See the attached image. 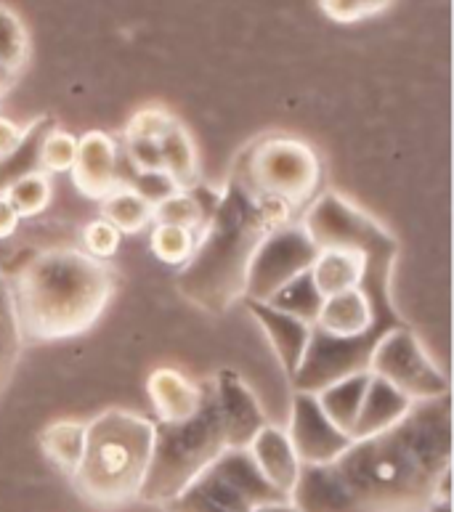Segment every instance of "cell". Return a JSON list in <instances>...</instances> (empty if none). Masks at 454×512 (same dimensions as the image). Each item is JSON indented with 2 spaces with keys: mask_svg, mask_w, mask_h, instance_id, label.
Instances as JSON below:
<instances>
[{
  "mask_svg": "<svg viewBox=\"0 0 454 512\" xmlns=\"http://www.w3.org/2000/svg\"><path fill=\"white\" fill-rule=\"evenodd\" d=\"M452 499V396L417 401L396 425L354 438L327 465H303L298 512H423Z\"/></svg>",
  "mask_w": 454,
  "mask_h": 512,
  "instance_id": "obj_1",
  "label": "cell"
},
{
  "mask_svg": "<svg viewBox=\"0 0 454 512\" xmlns=\"http://www.w3.org/2000/svg\"><path fill=\"white\" fill-rule=\"evenodd\" d=\"M295 221V210L253 192L237 162H231L216 210L197 234L192 258L181 266L176 290L210 316H221L245 298L247 268L271 231Z\"/></svg>",
  "mask_w": 454,
  "mask_h": 512,
  "instance_id": "obj_2",
  "label": "cell"
},
{
  "mask_svg": "<svg viewBox=\"0 0 454 512\" xmlns=\"http://www.w3.org/2000/svg\"><path fill=\"white\" fill-rule=\"evenodd\" d=\"M6 279L24 343L85 335L117 292L115 268L75 247L27 255Z\"/></svg>",
  "mask_w": 454,
  "mask_h": 512,
  "instance_id": "obj_3",
  "label": "cell"
},
{
  "mask_svg": "<svg viewBox=\"0 0 454 512\" xmlns=\"http://www.w3.org/2000/svg\"><path fill=\"white\" fill-rule=\"evenodd\" d=\"M154 446V420L128 409H107L85 422V451L72 483L96 507L139 499Z\"/></svg>",
  "mask_w": 454,
  "mask_h": 512,
  "instance_id": "obj_4",
  "label": "cell"
},
{
  "mask_svg": "<svg viewBox=\"0 0 454 512\" xmlns=\"http://www.w3.org/2000/svg\"><path fill=\"white\" fill-rule=\"evenodd\" d=\"M200 385L202 406L194 417L184 422H154L152 459L139 491V499L147 505H165L168 499L178 497L229 449L213 377Z\"/></svg>",
  "mask_w": 454,
  "mask_h": 512,
  "instance_id": "obj_5",
  "label": "cell"
},
{
  "mask_svg": "<svg viewBox=\"0 0 454 512\" xmlns=\"http://www.w3.org/2000/svg\"><path fill=\"white\" fill-rule=\"evenodd\" d=\"M255 194L277 199L295 213L314 202L322 184V162L306 141L293 136L255 138L234 160Z\"/></svg>",
  "mask_w": 454,
  "mask_h": 512,
  "instance_id": "obj_6",
  "label": "cell"
},
{
  "mask_svg": "<svg viewBox=\"0 0 454 512\" xmlns=\"http://www.w3.org/2000/svg\"><path fill=\"white\" fill-rule=\"evenodd\" d=\"M285 499L290 497L258 473L247 449H226L178 497L160 507L162 512H253Z\"/></svg>",
  "mask_w": 454,
  "mask_h": 512,
  "instance_id": "obj_7",
  "label": "cell"
},
{
  "mask_svg": "<svg viewBox=\"0 0 454 512\" xmlns=\"http://www.w3.org/2000/svg\"><path fill=\"white\" fill-rule=\"evenodd\" d=\"M367 372L401 390L415 404L449 393L447 375L436 367V361L425 351L423 340L409 324L383 332L372 348Z\"/></svg>",
  "mask_w": 454,
  "mask_h": 512,
  "instance_id": "obj_8",
  "label": "cell"
},
{
  "mask_svg": "<svg viewBox=\"0 0 454 512\" xmlns=\"http://www.w3.org/2000/svg\"><path fill=\"white\" fill-rule=\"evenodd\" d=\"M316 255H319V247L311 242L301 221H290L274 229L255 250L253 263L247 268L242 300L269 303L287 282H293L295 276L311 268Z\"/></svg>",
  "mask_w": 454,
  "mask_h": 512,
  "instance_id": "obj_9",
  "label": "cell"
},
{
  "mask_svg": "<svg viewBox=\"0 0 454 512\" xmlns=\"http://www.w3.org/2000/svg\"><path fill=\"white\" fill-rule=\"evenodd\" d=\"M287 436L293 441L301 465H327L351 444V436L327 420L314 393H301V390H295L293 396Z\"/></svg>",
  "mask_w": 454,
  "mask_h": 512,
  "instance_id": "obj_10",
  "label": "cell"
},
{
  "mask_svg": "<svg viewBox=\"0 0 454 512\" xmlns=\"http://www.w3.org/2000/svg\"><path fill=\"white\" fill-rule=\"evenodd\" d=\"M314 327L324 335L338 337V340H359V343L375 348L383 332L396 329V324L380 319L375 314L370 295L362 287H356V290H346L324 298Z\"/></svg>",
  "mask_w": 454,
  "mask_h": 512,
  "instance_id": "obj_11",
  "label": "cell"
},
{
  "mask_svg": "<svg viewBox=\"0 0 454 512\" xmlns=\"http://www.w3.org/2000/svg\"><path fill=\"white\" fill-rule=\"evenodd\" d=\"M213 388H216L218 409H221V420H224L226 444L229 449H247L255 433L263 425H269L258 398L234 369L216 372Z\"/></svg>",
  "mask_w": 454,
  "mask_h": 512,
  "instance_id": "obj_12",
  "label": "cell"
},
{
  "mask_svg": "<svg viewBox=\"0 0 454 512\" xmlns=\"http://www.w3.org/2000/svg\"><path fill=\"white\" fill-rule=\"evenodd\" d=\"M72 181L77 192L88 199H104L120 186V160L115 138L104 130H88L77 138V154L72 162Z\"/></svg>",
  "mask_w": 454,
  "mask_h": 512,
  "instance_id": "obj_13",
  "label": "cell"
},
{
  "mask_svg": "<svg viewBox=\"0 0 454 512\" xmlns=\"http://www.w3.org/2000/svg\"><path fill=\"white\" fill-rule=\"evenodd\" d=\"M253 319L261 324V329L269 337L271 348L277 353L279 367L285 369V377L293 380L298 367H301L306 348L311 343V324L295 319V316L269 306V303H258V300H242Z\"/></svg>",
  "mask_w": 454,
  "mask_h": 512,
  "instance_id": "obj_14",
  "label": "cell"
},
{
  "mask_svg": "<svg viewBox=\"0 0 454 512\" xmlns=\"http://www.w3.org/2000/svg\"><path fill=\"white\" fill-rule=\"evenodd\" d=\"M247 454L253 459V465L258 467V473L266 478V481L274 486L277 491H282L285 497H290L295 489V483L301 478V459L295 454L293 441L287 436L285 428L279 425H263L255 438L247 446Z\"/></svg>",
  "mask_w": 454,
  "mask_h": 512,
  "instance_id": "obj_15",
  "label": "cell"
},
{
  "mask_svg": "<svg viewBox=\"0 0 454 512\" xmlns=\"http://www.w3.org/2000/svg\"><path fill=\"white\" fill-rule=\"evenodd\" d=\"M147 390L157 422H184L200 412L202 385L189 380L178 369H154L149 375Z\"/></svg>",
  "mask_w": 454,
  "mask_h": 512,
  "instance_id": "obj_16",
  "label": "cell"
},
{
  "mask_svg": "<svg viewBox=\"0 0 454 512\" xmlns=\"http://www.w3.org/2000/svg\"><path fill=\"white\" fill-rule=\"evenodd\" d=\"M412 406H415L412 398H407L401 390H396L393 385L380 380V377L370 375V385H367V393H364L362 409H359L356 425L351 430V441L354 438L375 436L380 430L391 428Z\"/></svg>",
  "mask_w": 454,
  "mask_h": 512,
  "instance_id": "obj_17",
  "label": "cell"
},
{
  "mask_svg": "<svg viewBox=\"0 0 454 512\" xmlns=\"http://www.w3.org/2000/svg\"><path fill=\"white\" fill-rule=\"evenodd\" d=\"M218 199H221V189L200 181L189 192L170 194L168 199H162L160 205H154V223L181 226V229H189L197 237L205 229V223L210 221Z\"/></svg>",
  "mask_w": 454,
  "mask_h": 512,
  "instance_id": "obj_18",
  "label": "cell"
},
{
  "mask_svg": "<svg viewBox=\"0 0 454 512\" xmlns=\"http://www.w3.org/2000/svg\"><path fill=\"white\" fill-rule=\"evenodd\" d=\"M364 266H367V260L359 250L332 247V250H319L308 271H311V279H314L319 295L330 298V295H338V292L362 287Z\"/></svg>",
  "mask_w": 454,
  "mask_h": 512,
  "instance_id": "obj_19",
  "label": "cell"
},
{
  "mask_svg": "<svg viewBox=\"0 0 454 512\" xmlns=\"http://www.w3.org/2000/svg\"><path fill=\"white\" fill-rule=\"evenodd\" d=\"M367 385H370V372H356V375L335 380V383L319 390V393H314L319 406H322V412L327 414V420L335 428L343 430V433H348V436H351L356 417H359V409H362Z\"/></svg>",
  "mask_w": 454,
  "mask_h": 512,
  "instance_id": "obj_20",
  "label": "cell"
},
{
  "mask_svg": "<svg viewBox=\"0 0 454 512\" xmlns=\"http://www.w3.org/2000/svg\"><path fill=\"white\" fill-rule=\"evenodd\" d=\"M56 128V120L51 115L35 117L27 128H24V136L19 141L14 152H8L6 157H0V194H6V189L11 184H16L19 178L30 176V173H38L40 170V149H43V141L51 130Z\"/></svg>",
  "mask_w": 454,
  "mask_h": 512,
  "instance_id": "obj_21",
  "label": "cell"
},
{
  "mask_svg": "<svg viewBox=\"0 0 454 512\" xmlns=\"http://www.w3.org/2000/svg\"><path fill=\"white\" fill-rule=\"evenodd\" d=\"M162 149V170L176 184L178 192H189L192 186L200 184V160H197V149L184 125L173 123L165 136L160 138Z\"/></svg>",
  "mask_w": 454,
  "mask_h": 512,
  "instance_id": "obj_22",
  "label": "cell"
},
{
  "mask_svg": "<svg viewBox=\"0 0 454 512\" xmlns=\"http://www.w3.org/2000/svg\"><path fill=\"white\" fill-rule=\"evenodd\" d=\"M101 218L112 223L120 234H139L154 223V205L133 192L131 186H117L115 192L101 199Z\"/></svg>",
  "mask_w": 454,
  "mask_h": 512,
  "instance_id": "obj_23",
  "label": "cell"
},
{
  "mask_svg": "<svg viewBox=\"0 0 454 512\" xmlns=\"http://www.w3.org/2000/svg\"><path fill=\"white\" fill-rule=\"evenodd\" d=\"M22 348L24 337L22 329H19V319H16L11 287H8L6 271L0 268V396L6 393L11 380H14Z\"/></svg>",
  "mask_w": 454,
  "mask_h": 512,
  "instance_id": "obj_24",
  "label": "cell"
},
{
  "mask_svg": "<svg viewBox=\"0 0 454 512\" xmlns=\"http://www.w3.org/2000/svg\"><path fill=\"white\" fill-rule=\"evenodd\" d=\"M40 446L46 451V457L51 459L62 473H67L72 478L85 451V422H51V425L40 433Z\"/></svg>",
  "mask_w": 454,
  "mask_h": 512,
  "instance_id": "obj_25",
  "label": "cell"
},
{
  "mask_svg": "<svg viewBox=\"0 0 454 512\" xmlns=\"http://www.w3.org/2000/svg\"><path fill=\"white\" fill-rule=\"evenodd\" d=\"M322 295L316 290L314 279H311V271H303L301 276H295L293 282H287L282 290L269 300V306L285 311V314L295 316V319L306 321L314 327L316 316H319V308H322Z\"/></svg>",
  "mask_w": 454,
  "mask_h": 512,
  "instance_id": "obj_26",
  "label": "cell"
},
{
  "mask_svg": "<svg viewBox=\"0 0 454 512\" xmlns=\"http://www.w3.org/2000/svg\"><path fill=\"white\" fill-rule=\"evenodd\" d=\"M30 62V35L11 8L0 6V67L19 77Z\"/></svg>",
  "mask_w": 454,
  "mask_h": 512,
  "instance_id": "obj_27",
  "label": "cell"
},
{
  "mask_svg": "<svg viewBox=\"0 0 454 512\" xmlns=\"http://www.w3.org/2000/svg\"><path fill=\"white\" fill-rule=\"evenodd\" d=\"M51 194H54L51 178L48 173L38 170V173H30L8 186L3 197L11 202L19 218H35V215L46 213V207L51 205Z\"/></svg>",
  "mask_w": 454,
  "mask_h": 512,
  "instance_id": "obj_28",
  "label": "cell"
},
{
  "mask_svg": "<svg viewBox=\"0 0 454 512\" xmlns=\"http://www.w3.org/2000/svg\"><path fill=\"white\" fill-rule=\"evenodd\" d=\"M152 245L154 258L162 260L165 266H186V260L192 258L194 245H197V237H194L189 229H181V226H168V223H154L152 229Z\"/></svg>",
  "mask_w": 454,
  "mask_h": 512,
  "instance_id": "obj_29",
  "label": "cell"
},
{
  "mask_svg": "<svg viewBox=\"0 0 454 512\" xmlns=\"http://www.w3.org/2000/svg\"><path fill=\"white\" fill-rule=\"evenodd\" d=\"M77 154V136L67 133V130L54 128L43 141L40 149V170L43 173H67L72 170Z\"/></svg>",
  "mask_w": 454,
  "mask_h": 512,
  "instance_id": "obj_30",
  "label": "cell"
},
{
  "mask_svg": "<svg viewBox=\"0 0 454 512\" xmlns=\"http://www.w3.org/2000/svg\"><path fill=\"white\" fill-rule=\"evenodd\" d=\"M176 123V117L162 107H144L128 120L125 138H147V141H160Z\"/></svg>",
  "mask_w": 454,
  "mask_h": 512,
  "instance_id": "obj_31",
  "label": "cell"
},
{
  "mask_svg": "<svg viewBox=\"0 0 454 512\" xmlns=\"http://www.w3.org/2000/svg\"><path fill=\"white\" fill-rule=\"evenodd\" d=\"M120 237H123V234H120L112 223L99 218V221H91L83 229V250L88 255H93V258L107 260L117 253Z\"/></svg>",
  "mask_w": 454,
  "mask_h": 512,
  "instance_id": "obj_32",
  "label": "cell"
},
{
  "mask_svg": "<svg viewBox=\"0 0 454 512\" xmlns=\"http://www.w3.org/2000/svg\"><path fill=\"white\" fill-rule=\"evenodd\" d=\"M120 184L131 186L133 192H139L141 197L147 199V202H152V205H160L162 199H168L170 194L178 192L176 184L170 181L165 170H160V173H136V170H131L128 178H123Z\"/></svg>",
  "mask_w": 454,
  "mask_h": 512,
  "instance_id": "obj_33",
  "label": "cell"
},
{
  "mask_svg": "<svg viewBox=\"0 0 454 512\" xmlns=\"http://www.w3.org/2000/svg\"><path fill=\"white\" fill-rule=\"evenodd\" d=\"M125 165L136 173H160L162 149L160 141L147 138H125Z\"/></svg>",
  "mask_w": 454,
  "mask_h": 512,
  "instance_id": "obj_34",
  "label": "cell"
},
{
  "mask_svg": "<svg viewBox=\"0 0 454 512\" xmlns=\"http://www.w3.org/2000/svg\"><path fill=\"white\" fill-rule=\"evenodd\" d=\"M319 8L330 16L332 22L340 24H354L359 19H367L359 0H319Z\"/></svg>",
  "mask_w": 454,
  "mask_h": 512,
  "instance_id": "obj_35",
  "label": "cell"
},
{
  "mask_svg": "<svg viewBox=\"0 0 454 512\" xmlns=\"http://www.w3.org/2000/svg\"><path fill=\"white\" fill-rule=\"evenodd\" d=\"M24 136V128H19L16 123L6 120V117H0V157H6L8 152H14L19 141Z\"/></svg>",
  "mask_w": 454,
  "mask_h": 512,
  "instance_id": "obj_36",
  "label": "cell"
},
{
  "mask_svg": "<svg viewBox=\"0 0 454 512\" xmlns=\"http://www.w3.org/2000/svg\"><path fill=\"white\" fill-rule=\"evenodd\" d=\"M19 215H16V210L11 207V202H8L3 194H0V239H8L11 234L16 231V226H19Z\"/></svg>",
  "mask_w": 454,
  "mask_h": 512,
  "instance_id": "obj_37",
  "label": "cell"
},
{
  "mask_svg": "<svg viewBox=\"0 0 454 512\" xmlns=\"http://www.w3.org/2000/svg\"><path fill=\"white\" fill-rule=\"evenodd\" d=\"M359 6H362L364 16H375L388 11L393 6V0H359Z\"/></svg>",
  "mask_w": 454,
  "mask_h": 512,
  "instance_id": "obj_38",
  "label": "cell"
},
{
  "mask_svg": "<svg viewBox=\"0 0 454 512\" xmlns=\"http://www.w3.org/2000/svg\"><path fill=\"white\" fill-rule=\"evenodd\" d=\"M253 512H298V507L290 502V499H285V502H274V505H263L258 507V510Z\"/></svg>",
  "mask_w": 454,
  "mask_h": 512,
  "instance_id": "obj_39",
  "label": "cell"
},
{
  "mask_svg": "<svg viewBox=\"0 0 454 512\" xmlns=\"http://www.w3.org/2000/svg\"><path fill=\"white\" fill-rule=\"evenodd\" d=\"M423 512H452V499H433Z\"/></svg>",
  "mask_w": 454,
  "mask_h": 512,
  "instance_id": "obj_40",
  "label": "cell"
},
{
  "mask_svg": "<svg viewBox=\"0 0 454 512\" xmlns=\"http://www.w3.org/2000/svg\"><path fill=\"white\" fill-rule=\"evenodd\" d=\"M14 80H16V77L11 75V72H6V69L0 67V93H6L8 88L14 85Z\"/></svg>",
  "mask_w": 454,
  "mask_h": 512,
  "instance_id": "obj_41",
  "label": "cell"
}]
</instances>
